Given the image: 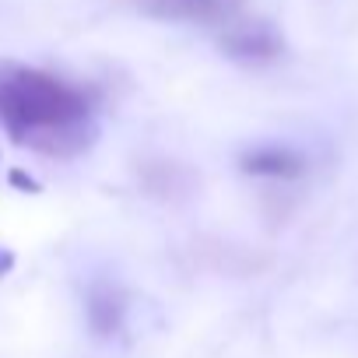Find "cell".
<instances>
[{
    "instance_id": "6da1fadb",
    "label": "cell",
    "mask_w": 358,
    "mask_h": 358,
    "mask_svg": "<svg viewBox=\"0 0 358 358\" xmlns=\"http://www.w3.org/2000/svg\"><path fill=\"white\" fill-rule=\"evenodd\" d=\"M0 127L18 148L46 158H78L99 137L92 99L81 88L11 60H0Z\"/></svg>"
},
{
    "instance_id": "8992f818",
    "label": "cell",
    "mask_w": 358,
    "mask_h": 358,
    "mask_svg": "<svg viewBox=\"0 0 358 358\" xmlns=\"http://www.w3.org/2000/svg\"><path fill=\"white\" fill-rule=\"evenodd\" d=\"M11 183H15V187H22V190H29V194H39V190H43V187L36 183V179H32V176H25L22 169H11Z\"/></svg>"
},
{
    "instance_id": "277c9868",
    "label": "cell",
    "mask_w": 358,
    "mask_h": 358,
    "mask_svg": "<svg viewBox=\"0 0 358 358\" xmlns=\"http://www.w3.org/2000/svg\"><path fill=\"white\" fill-rule=\"evenodd\" d=\"M123 320V295L113 288V285H95L88 292V323L99 337H109L116 334Z\"/></svg>"
},
{
    "instance_id": "5b68a950",
    "label": "cell",
    "mask_w": 358,
    "mask_h": 358,
    "mask_svg": "<svg viewBox=\"0 0 358 358\" xmlns=\"http://www.w3.org/2000/svg\"><path fill=\"white\" fill-rule=\"evenodd\" d=\"M141 4L158 18H187V22H211L222 18V0H141Z\"/></svg>"
},
{
    "instance_id": "3957f363",
    "label": "cell",
    "mask_w": 358,
    "mask_h": 358,
    "mask_svg": "<svg viewBox=\"0 0 358 358\" xmlns=\"http://www.w3.org/2000/svg\"><path fill=\"white\" fill-rule=\"evenodd\" d=\"M239 169L246 176H267V179H295L306 169V158L292 148H257L239 158Z\"/></svg>"
},
{
    "instance_id": "7a4b0ae2",
    "label": "cell",
    "mask_w": 358,
    "mask_h": 358,
    "mask_svg": "<svg viewBox=\"0 0 358 358\" xmlns=\"http://www.w3.org/2000/svg\"><path fill=\"white\" fill-rule=\"evenodd\" d=\"M222 50L232 60H274L281 53V36L267 22H232L222 32Z\"/></svg>"
},
{
    "instance_id": "52a82bcc",
    "label": "cell",
    "mask_w": 358,
    "mask_h": 358,
    "mask_svg": "<svg viewBox=\"0 0 358 358\" xmlns=\"http://www.w3.org/2000/svg\"><path fill=\"white\" fill-rule=\"evenodd\" d=\"M11 267H15V253L11 250H0V278H4Z\"/></svg>"
}]
</instances>
